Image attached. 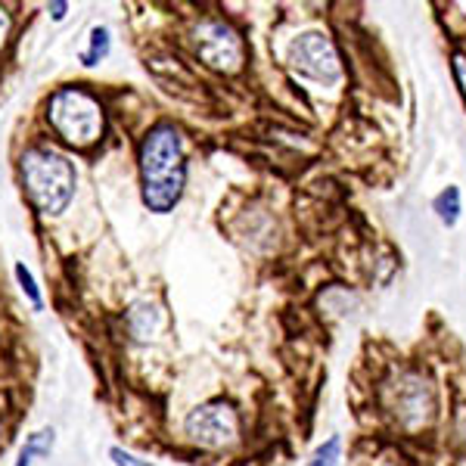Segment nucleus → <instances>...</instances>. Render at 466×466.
<instances>
[{
    "instance_id": "obj_1",
    "label": "nucleus",
    "mask_w": 466,
    "mask_h": 466,
    "mask_svg": "<svg viewBox=\"0 0 466 466\" xmlns=\"http://www.w3.org/2000/svg\"><path fill=\"white\" fill-rule=\"evenodd\" d=\"M137 165L144 206L156 215H168L184 197L187 187L184 137L177 127L168 122L149 127L144 144H140Z\"/></svg>"
},
{
    "instance_id": "obj_2",
    "label": "nucleus",
    "mask_w": 466,
    "mask_h": 466,
    "mask_svg": "<svg viewBox=\"0 0 466 466\" xmlns=\"http://www.w3.org/2000/svg\"><path fill=\"white\" fill-rule=\"evenodd\" d=\"M75 165L54 147H32L22 153V187L41 215H59L75 197Z\"/></svg>"
},
{
    "instance_id": "obj_3",
    "label": "nucleus",
    "mask_w": 466,
    "mask_h": 466,
    "mask_svg": "<svg viewBox=\"0 0 466 466\" xmlns=\"http://www.w3.org/2000/svg\"><path fill=\"white\" fill-rule=\"evenodd\" d=\"M47 122L56 131L59 140H66L75 149H87L106 131V116L94 94L85 87H63L50 96Z\"/></svg>"
},
{
    "instance_id": "obj_4",
    "label": "nucleus",
    "mask_w": 466,
    "mask_h": 466,
    "mask_svg": "<svg viewBox=\"0 0 466 466\" xmlns=\"http://www.w3.org/2000/svg\"><path fill=\"white\" fill-rule=\"evenodd\" d=\"M193 47H197L202 63L215 72L233 75L243 66V37L224 19H202L193 28Z\"/></svg>"
},
{
    "instance_id": "obj_5",
    "label": "nucleus",
    "mask_w": 466,
    "mask_h": 466,
    "mask_svg": "<svg viewBox=\"0 0 466 466\" xmlns=\"http://www.w3.org/2000/svg\"><path fill=\"white\" fill-rule=\"evenodd\" d=\"M184 430L190 435V441H197L202 448H228L239 435V417L230 401L215 398V401H206L190 410Z\"/></svg>"
},
{
    "instance_id": "obj_6",
    "label": "nucleus",
    "mask_w": 466,
    "mask_h": 466,
    "mask_svg": "<svg viewBox=\"0 0 466 466\" xmlns=\"http://www.w3.org/2000/svg\"><path fill=\"white\" fill-rule=\"evenodd\" d=\"M289 59L299 72L311 75V78H320V81H336L342 75L339 54H336L333 41L320 32L299 35L289 47Z\"/></svg>"
},
{
    "instance_id": "obj_7",
    "label": "nucleus",
    "mask_w": 466,
    "mask_h": 466,
    "mask_svg": "<svg viewBox=\"0 0 466 466\" xmlns=\"http://www.w3.org/2000/svg\"><path fill=\"white\" fill-rule=\"evenodd\" d=\"M162 308L156 305V302H134L131 305V311H127V329H131V336L137 342H149V339H156V333L162 329Z\"/></svg>"
},
{
    "instance_id": "obj_8",
    "label": "nucleus",
    "mask_w": 466,
    "mask_h": 466,
    "mask_svg": "<svg viewBox=\"0 0 466 466\" xmlns=\"http://www.w3.org/2000/svg\"><path fill=\"white\" fill-rule=\"evenodd\" d=\"M54 445H56V432L54 430H37L35 435H28V441L22 445L16 466H32L35 457H50Z\"/></svg>"
},
{
    "instance_id": "obj_9",
    "label": "nucleus",
    "mask_w": 466,
    "mask_h": 466,
    "mask_svg": "<svg viewBox=\"0 0 466 466\" xmlns=\"http://www.w3.org/2000/svg\"><path fill=\"white\" fill-rule=\"evenodd\" d=\"M432 208L445 228H454V224L461 221V190H457V187H445V190L432 199Z\"/></svg>"
},
{
    "instance_id": "obj_10",
    "label": "nucleus",
    "mask_w": 466,
    "mask_h": 466,
    "mask_svg": "<svg viewBox=\"0 0 466 466\" xmlns=\"http://www.w3.org/2000/svg\"><path fill=\"white\" fill-rule=\"evenodd\" d=\"M109 47H112V35L106 25H96L94 32H90V47L81 54V63L85 66H96L103 63V59L109 56Z\"/></svg>"
},
{
    "instance_id": "obj_11",
    "label": "nucleus",
    "mask_w": 466,
    "mask_h": 466,
    "mask_svg": "<svg viewBox=\"0 0 466 466\" xmlns=\"http://www.w3.org/2000/svg\"><path fill=\"white\" fill-rule=\"evenodd\" d=\"M339 461H342V439L333 435V439H327L318 451H314L311 461L305 466H339Z\"/></svg>"
},
{
    "instance_id": "obj_12",
    "label": "nucleus",
    "mask_w": 466,
    "mask_h": 466,
    "mask_svg": "<svg viewBox=\"0 0 466 466\" xmlns=\"http://www.w3.org/2000/svg\"><path fill=\"white\" fill-rule=\"evenodd\" d=\"M16 280H19L22 292H25V296H28V302H32L35 308H41V305H44V299H41V289H37V283H35L32 270H28L25 265H16Z\"/></svg>"
},
{
    "instance_id": "obj_13",
    "label": "nucleus",
    "mask_w": 466,
    "mask_h": 466,
    "mask_svg": "<svg viewBox=\"0 0 466 466\" xmlns=\"http://www.w3.org/2000/svg\"><path fill=\"white\" fill-rule=\"evenodd\" d=\"M109 457H112V463H116V466H153L149 461H140L137 454H131V451H125V448H112Z\"/></svg>"
},
{
    "instance_id": "obj_14",
    "label": "nucleus",
    "mask_w": 466,
    "mask_h": 466,
    "mask_svg": "<svg viewBox=\"0 0 466 466\" xmlns=\"http://www.w3.org/2000/svg\"><path fill=\"white\" fill-rule=\"evenodd\" d=\"M454 81H457V87H461V94L466 100V56L463 54L454 56Z\"/></svg>"
},
{
    "instance_id": "obj_15",
    "label": "nucleus",
    "mask_w": 466,
    "mask_h": 466,
    "mask_svg": "<svg viewBox=\"0 0 466 466\" xmlns=\"http://www.w3.org/2000/svg\"><path fill=\"white\" fill-rule=\"evenodd\" d=\"M47 13L54 16L56 22L66 19V13H69V4H63V0H56V4H47Z\"/></svg>"
},
{
    "instance_id": "obj_16",
    "label": "nucleus",
    "mask_w": 466,
    "mask_h": 466,
    "mask_svg": "<svg viewBox=\"0 0 466 466\" xmlns=\"http://www.w3.org/2000/svg\"><path fill=\"white\" fill-rule=\"evenodd\" d=\"M6 32H10V16H6V10H0V44H4Z\"/></svg>"
}]
</instances>
